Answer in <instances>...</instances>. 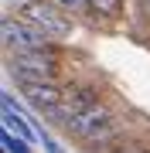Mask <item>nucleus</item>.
I'll return each instance as SVG.
<instances>
[{"mask_svg": "<svg viewBox=\"0 0 150 153\" xmlns=\"http://www.w3.org/2000/svg\"><path fill=\"white\" fill-rule=\"evenodd\" d=\"M116 153H150L147 146H123V150H116Z\"/></svg>", "mask_w": 150, "mask_h": 153, "instance_id": "f8f14e48", "label": "nucleus"}, {"mask_svg": "<svg viewBox=\"0 0 150 153\" xmlns=\"http://www.w3.org/2000/svg\"><path fill=\"white\" fill-rule=\"evenodd\" d=\"M58 7H61L65 14H72V17H82L85 10H92L89 0H58Z\"/></svg>", "mask_w": 150, "mask_h": 153, "instance_id": "1a4fd4ad", "label": "nucleus"}, {"mask_svg": "<svg viewBox=\"0 0 150 153\" xmlns=\"http://www.w3.org/2000/svg\"><path fill=\"white\" fill-rule=\"evenodd\" d=\"M147 4H150V0H147Z\"/></svg>", "mask_w": 150, "mask_h": 153, "instance_id": "ddd939ff", "label": "nucleus"}, {"mask_svg": "<svg viewBox=\"0 0 150 153\" xmlns=\"http://www.w3.org/2000/svg\"><path fill=\"white\" fill-rule=\"evenodd\" d=\"M41 143H45V150H48V153H61V146H58V143H55V140H48V136H45V133H41Z\"/></svg>", "mask_w": 150, "mask_h": 153, "instance_id": "9b49d317", "label": "nucleus"}, {"mask_svg": "<svg viewBox=\"0 0 150 153\" xmlns=\"http://www.w3.org/2000/svg\"><path fill=\"white\" fill-rule=\"evenodd\" d=\"M119 133H123V123L116 119V116H113L109 123L96 126V129H92V133H89V136H85L82 143H85V146H92V150H99V146H109V143H116V140H119Z\"/></svg>", "mask_w": 150, "mask_h": 153, "instance_id": "0eeeda50", "label": "nucleus"}, {"mask_svg": "<svg viewBox=\"0 0 150 153\" xmlns=\"http://www.w3.org/2000/svg\"><path fill=\"white\" fill-rule=\"evenodd\" d=\"M89 4H92V10H96V14H102V17H116L123 0H89Z\"/></svg>", "mask_w": 150, "mask_h": 153, "instance_id": "9d476101", "label": "nucleus"}, {"mask_svg": "<svg viewBox=\"0 0 150 153\" xmlns=\"http://www.w3.org/2000/svg\"><path fill=\"white\" fill-rule=\"evenodd\" d=\"M28 143H31L28 136H21V133H14V129L4 133V150H7V153H31Z\"/></svg>", "mask_w": 150, "mask_h": 153, "instance_id": "6e6552de", "label": "nucleus"}, {"mask_svg": "<svg viewBox=\"0 0 150 153\" xmlns=\"http://www.w3.org/2000/svg\"><path fill=\"white\" fill-rule=\"evenodd\" d=\"M96 88H89V85H65V92H61V102H58V109L48 116V119H55V123H61L65 126L72 116H78L85 109V105H92L96 102Z\"/></svg>", "mask_w": 150, "mask_h": 153, "instance_id": "39448f33", "label": "nucleus"}, {"mask_svg": "<svg viewBox=\"0 0 150 153\" xmlns=\"http://www.w3.org/2000/svg\"><path fill=\"white\" fill-rule=\"evenodd\" d=\"M7 68L17 82H45V78L58 75V58L51 55V48H38V51H14L7 55Z\"/></svg>", "mask_w": 150, "mask_h": 153, "instance_id": "f257e3e1", "label": "nucleus"}, {"mask_svg": "<svg viewBox=\"0 0 150 153\" xmlns=\"http://www.w3.org/2000/svg\"><path fill=\"white\" fill-rule=\"evenodd\" d=\"M4 48L7 55L14 51H38V48H48V34L38 31L31 21H14V17H4Z\"/></svg>", "mask_w": 150, "mask_h": 153, "instance_id": "7ed1b4c3", "label": "nucleus"}, {"mask_svg": "<svg viewBox=\"0 0 150 153\" xmlns=\"http://www.w3.org/2000/svg\"><path fill=\"white\" fill-rule=\"evenodd\" d=\"M21 17L31 21L38 31H45L48 38H68V34H72V21H68L72 14L61 10L58 0L55 4H51V0H28V4L21 7Z\"/></svg>", "mask_w": 150, "mask_h": 153, "instance_id": "f03ea898", "label": "nucleus"}, {"mask_svg": "<svg viewBox=\"0 0 150 153\" xmlns=\"http://www.w3.org/2000/svg\"><path fill=\"white\" fill-rule=\"evenodd\" d=\"M24 99H28V105L34 112H41V116H51L58 109V102H61V88L55 78H45V82H24Z\"/></svg>", "mask_w": 150, "mask_h": 153, "instance_id": "20e7f679", "label": "nucleus"}, {"mask_svg": "<svg viewBox=\"0 0 150 153\" xmlns=\"http://www.w3.org/2000/svg\"><path fill=\"white\" fill-rule=\"evenodd\" d=\"M113 116H116V112H113L106 102H99V99H96L92 105H85V109L78 112V116H72V119L65 123V133H68V136H78V140H85V136H89V133L96 129V126L109 123Z\"/></svg>", "mask_w": 150, "mask_h": 153, "instance_id": "423d86ee", "label": "nucleus"}]
</instances>
